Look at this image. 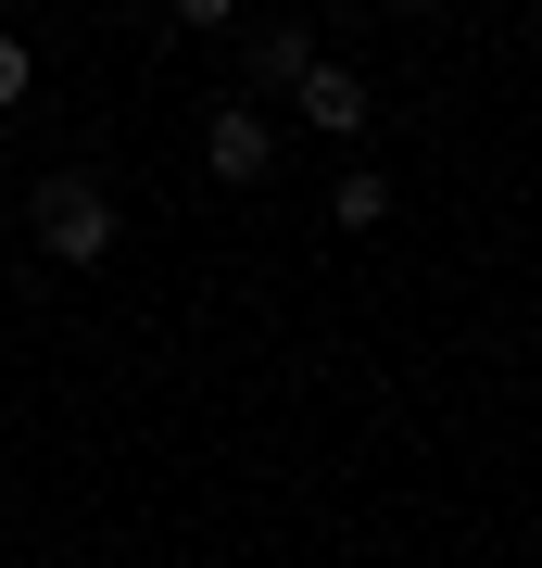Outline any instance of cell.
<instances>
[{
	"label": "cell",
	"instance_id": "obj_1",
	"mask_svg": "<svg viewBox=\"0 0 542 568\" xmlns=\"http://www.w3.org/2000/svg\"><path fill=\"white\" fill-rule=\"evenodd\" d=\"M39 253L51 265H101V253H114V190H101V178H51L39 190Z\"/></svg>",
	"mask_w": 542,
	"mask_h": 568
},
{
	"label": "cell",
	"instance_id": "obj_2",
	"mask_svg": "<svg viewBox=\"0 0 542 568\" xmlns=\"http://www.w3.org/2000/svg\"><path fill=\"white\" fill-rule=\"evenodd\" d=\"M290 89H303V114H316L328 140H366V77H354V63H303Z\"/></svg>",
	"mask_w": 542,
	"mask_h": 568
},
{
	"label": "cell",
	"instance_id": "obj_3",
	"mask_svg": "<svg viewBox=\"0 0 542 568\" xmlns=\"http://www.w3.org/2000/svg\"><path fill=\"white\" fill-rule=\"evenodd\" d=\"M202 164H215L227 190H253V178H265V114H253V102H227L215 126H202Z\"/></svg>",
	"mask_w": 542,
	"mask_h": 568
},
{
	"label": "cell",
	"instance_id": "obj_4",
	"mask_svg": "<svg viewBox=\"0 0 542 568\" xmlns=\"http://www.w3.org/2000/svg\"><path fill=\"white\" fill-rule=\"evenodd\" d=\"M303 63H316V39H303V26H265L253 39V89H290Z\"/></svg>",
	"mask_w": 542,
	"mask_h": 568
},
{
	"label": "cell",
	"instance_id": "obj_5",
	"mask_svg": "<svg viewBox=\"0 0 542 568\" xmlns=\"http://www.w3.org/2000/svg\"><path fill=\"white\" fill-rule=\"evenodd\" d=\"M328 215H341V227H354V241H366V227H379V215H391V190H379V178H366V164H354V178H341V190H328Z\"/></svg>",
	"mask_w": 542,
	"mask_h": 568
},
{
	"label": "cell",
	"instance_id": "obj_6",
	"mask_svg": "<svg viewBox=\"0 0 542 568\" xmlns=\"http://www.w3.org/2000/svg\"><path fill=\"white\" fill-rule=\"evenodd\" d=\"M25 89H39V63H25V39H0V114H13Z\"/></svg>",
	"mask_w": 542,
	"mask_h": 568
},
{
	"label": "cell",
	"instance_id": "obj_7",
	"mask_svg": "<svg viewBox=\"0 0 542 568\" xmlns=\"http://www.w3.org/2000/svg\"><path fill=\"white\" fill-rule=\"evenodd\" d=\"M227 13H241V0H177V26H202V39H215Z\"/></svg>",
	"mask_w": 542,
	"mask_h": 568
}]
</instances>
